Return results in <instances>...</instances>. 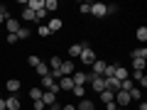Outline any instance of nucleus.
I'll return each mask as SVG.
<instances>
[{
  "instance_id": "39448f33",
  "label": "nucleus",
  "mask_w": 147,
  "mask_h": 110,
  "mask_svg": "<svg viewBox=\"0 0 147 110\" xmlns=\"http://www.w3.org/2000/svg\"><path fill=\"white\" fill-rule=\"evenodd\" d=\"M91 15L93 17H105L108 12H105V5L103 3H91Z\"/></svg>"
},
{
  "instance_id": "20e7f679",
  "label": "nucleus",
  "mask_w": 147,
  "mask_h": 110,
  "mask_svg": "<svg viewBox=\"0 0 147 110\" xmlns=\"http://www.w3.org/2000/svg\"><path fill=\"white\" fill-rule=\"evenodd\" d=\"M105 66H108V64H105L103 59H96V61L91 64V73H93V76H103V71H105Z\"/></svg>"
},
{
  "instance_id": "79ce46f5",
  "label": "nucleus",
  "mask_w": 147,
  "mask_h": 110,
  "mask_svg": "<svg viewBox=\"0 0 147 110\" xmlns=\"http://www.w3.org/2000/svg\"><path fill=\"white\" fill-rule=\"evenodd\" d=\"M44 110H52V108H44Z\"/></svg>"
},
{
  "instance_id": "423d86ee",
  "label": "nucleus",
  "mask_w": 147,
  "mask_h": 110,
  "mask_svg": "<svg viewBox=\"0 0 147 110\" xmlns=\"http://www.w3.org/2000/svg\"><path fill=\"white\" fill-rule=\"evenodd\" d=\"M25 7L32 12H39V10H44V0H25Z\"/></svg>"
},
{
  "instance_id": "a878e982",
  "label": "nucleus",
  "mask_w": 147,
  "mask_h": 110,
  "mask_svg": "<svg viewBox=\"0 0 147 110\" xmlns=\"http://www.w3.org/2000/svg\"><path fill=\"white\" fill-rule=\"evenodd\" d=\"M7 20H10V12H7V7H0V25H5Z\"/></svg>"
},
{
  "instance_id": "393cba45",
  "label": "nucleus",
  "mask_w": 147,
  "mask_h": 110,
  "mask_svg": "<svg viewBox=\"0 0 147 110\" xmlns=\"http://www.w3.org/2000/svg\"><path fill=\"white\" fill-rule=\"evenodd\" d=\"M137 39H140V42H147V27H137Z\"/></svg>"
},
{
  "instance_id": "4c0bfd02",
  "label": "nucleus",
  "mask_w": 147,
  "mask_h": 110,
  "mask_svg": "<svg viewBox=\"0 0 147 110\" xmlns=\"http://www.w3.org/2000/svg\"><path fill=\"white\" fill-rule=\"evenodd\" d=\"M61 110H76V108H74V105H66V103H64V105H61Z\"/></svg>"
},
{
  "instance_id": "412c9836",
  "label": "nucleus",
  "mask_w": 147,
  "mask_h": 110,
  "mask_svg": "<svg viewBox=\"0 0 147 110\" xmlns=\"http://www.w3.org/2000/svg\"><path fill=\"white\" fill-rule=\"evenodd\" d=\"M100 100H103V103H113V98H115V93H110V91H100Z\"/></svg>"
},
{
  "instance_id": "2f4dec72",
  "label": "nucleus",
  "mask_w": 147,
  "mask_h": 110,
  "mask_svg": "<svg viewBox=\"0 0 147 110\" xmlns=\"http://www.w3.org/2000/svg\"><path fill=\"white\" fill-rule=\"evenodd\" d=\"M59 66H61V59H59V56H52V59H49V68H59Z\"/></svg>"
},
{
  "instance_id": "9d476101",
  "label": "nucleus",
  "mask_w": 147,
  "mask_h": 110,
  "mask_svg": "<svg viewBox=\"0 0 147 110\" xmlns=\"http://www.w3.org/2000/svg\"><path fill=\"white\" fill-rule=\"evenodd\" d=\"M105 91L118 93V91H120V81H118V78H105Z\"/></svg>"
},
{
  "instance_id": "cd10ccee",
  "label": "nucleus",
  "mask_w": 147,
  "mask_h": 110,
  "mask_svg": "<svg viewBox=\"0 0 147 110\" xmlns=\"http://www.w3.org/2000/svg\"><path fill=\"white\" fill-rule=\"evenodd\" d=\"M37 34H39V37H49L52 32H49V27H47V25H39V27H37Z\"/></svg>"
},
{
  "instance_id": "f257e3e1",
  "label": "nucleus",
  "mask_w": 147,
  "mask_h": 110,
  "mask_svg": "<svg viewBox=\"0 0 147 110\" xmlns=\"http://www.w3.org/2000/svg\"><path fill=\"white\" fill-rule=\"evenodd\" d=\"M79 59H81L84 66H91V64L96 61V54H93V49H91V47H84V49H81V54H79Z\"/></svg>"
},
{
  "instance_id": "aec40b11",
  "label": "nucleus",
  "mask_w": 147,
  "mask_h": 110,
  "mask_svg": "<svg viewBox=\"0 0 147 110\" xmlns=\"http://www.w3.org/2000/svg\"><path fill=\"white\" fill-rule=\"evenodd\" d=\"M44 10H47V12H57L59 10V3H57V0H47V3H44Z\"/></svg>"
},
{
  "instance_id": "dca6fc26",
  "label": "nucleus",
  "mask_w": 147,
  "mask_h": 110,
  "mask_svg": "<svg viewBox=\"0 0 147 110\" xmlns=\"http://www.w3.org/2000/svg\"><path fill=\"white\" fill-rule=\"evenodd\" d=\"M130 56H132V59H145V61H147V47H137V49H132Z\"/></svg>"
},
{
  "instance_id": "f704fd0d",
  "label": "nucleus",
  "mask_w": 147,
  "mask_h": 110,
  "mask_svg": "<svg viewBox=\"0 0 147 110\" xmlns=\"http://www.w3.org/2000/svg\"><path fill=\"white\" fill-rule=\"evenodd\" d=\"M44 108H47V105H44L42 100H34V110H44Z\"/></svg>"
},
{
  "instance_id": "7c9ffc66",
  "label": "nucleus",
  "mask_w": 147,
  "mask_h": 110,
  "mask_svg": "<svg viewBox=\"0 0 147 110\" xmlns=\"http://www.w3.org/2000/svg\"><path fill=\"white\" fill-rule=\"evenodd\" d=\"M22 17H25L27 22H32V20H34V12H32V10H27V7H22Z\"/></svg>"
},
{
  "instance_id": "6e6552de",
  "label": "nucleus",
  "mask_w": 147,
  "mask_h": 110,
  "mask_svg": "<svg viewBox=\"0 0 147 110\" xmlns=\"http://www.w3.org/2000/svg\"><path fill=\"white\" fill-rule=\"evenodd\" d=\"M59 71H61V78H64V76H71V73L76 71V66H74V61H61Z\"/></svg>"
},
{
  "instance_id": "e433bc0d",
  "label": "nucleus",
  "mask_w": 147,
  "mask_h": 110,
  "mask_svg": "<svg viewBox=\"0 0 147 110\" xmlns=\"http://www.w3.org/2000/svg\"><path fill=\"white\" fill-rule=\"evenodd\" d=\"M118 105H115V100H113V103H105V110H115Z\"/></svg>"
},
{
  "instance_id": "c9c22d12",
  "label": "nucleus",
  "mask_w": 147,
  "mask_h": 110,
  "mask_svg": "<svg viewBox=\"0 0 147 110\" xmlns=\"http://www.w3.org/2000/svg\"><path fill=\"white\" fill-rule=\"evenodd\" d=\"M17 42V34H7V44H15Z\"/></svg>"
},
{
  "instance_id": "b1692460",
  "label": "nucleus",
  "mask_w": 147,
  "mask_h": 110,
  "mask_svg": "<svg viewBox=\"0 0 147 110\" xmlns=\"http://www.w3.org/2000/svg\"><path fill=\"white\" fill-rule=\"evenodd\" d=\"M30 34L32 32L27 30V27H20V30H17V39H30Z\"/></svg>"
},
{
  "instance_id": "bb28decb",
  "label": "nucleus",
  "mask_w": 147,
  "mask_h": 110,
  "mask_svg": "<svg viewBox=\"0 0 147 110\" xmlns=\"http://www.w3.org/2000/svg\"><path fill=\"white\" fill-rule=\"evenodd\" d=\"M132 68L135 71H142L145 68V59H132Z\"/></svg>"
},
{
  "instance_id": "f03ea898",
  "label": "nucleus",
  "mask_w": 147,
  "mask_h": 110,
  "mask_svg": "<svg viewBox=\"0 0 147 110\" xmlns=\"http://www.w3.org/2000/svg\"><path fill=\"white\" fill-rule=\"evenodd\" d=\"M88 81H91V88L93 91H105V78L103 76H93V73H88Z\"/></svg>"
},
{
  "instance_id": "a211bd4d",
  "label": "nucleus",
  "mask_w": 147,
  "mask_h": 110,
  "mask_svg": "<svg viewBox=\"0 0 147 110\" xmlns=\"http://www.w3.org/2000/svg\"><path fill=\"white\" fill-rule=\"evenodd\" d=\"M113 78L125 81V78H127V68H125V66H118V64H115V76H113Z\"/></svg>"
},
{
  "instance_id": "f3484780",
  "label": "nucleus",
  "mask_w": 147,
  "mask_h": 110,
  "mask_svg": "<svg viewBox=\"0 0 147 110\" xmlns=\"http://www.w3.org/2000/svg\"><path fill=\"white\" fill-rule=\"evenodd\" d=\"M76 110H96V103L93 100H88V98H81V103H79V108Z\"/></svg>"
},
{
  "instance_id": "4be33fe9",
  "label": "nucleus",
  "mask_w": 147,
  "mask_h": 110,
  "mask_svg": "<svg viewBox=\"0 0 147 110\" xmlns=\"http://www.w3.org/2000/svg\"><path fill=\"white\" fill-rule=\"evenodd\" d=\"M37 73H39L42 78H44V76H49V66H47L44 61H39V66H37Z\"/></svg>"
},
{
  "instance_id": "c756f323",
  "label": "nucleus",
  "mask_w": 147,
  "mask_h": 110,
  "mask_svg": "<svg viewBox=\"0 0 147 110\" xmlns=\"http://www.w3.org/2000/svg\"><path fill=\"white\" fill-rule=\"evenodd\" d=\"M39 61H42V59H39V56H34V54H32V56H27V64H30V66H39Z\"/></svg>"
},
{
  "instance_id": "4468645a",
  "label": "nucleus",
  "mask_w": 147,
  "mask_h": 110,
  "mask_svg": "<svg viewBox=\"0 0 147 110\" xmlns=\"http://www.w3.org/2000/svg\"><path fill=\"white\" fill-rule=\"evenodd\" d=\"M5 30L10 32V34H17V30H20V22H17V20H12V17H10V20L5 22Z\"/></svg>"
},
{
  "instance_id": "c85d7f7f",
  "label": "nucleus",
  "mask_w": 147,
  "mask_h": 110,
  "mask_svg": "<svg viewBox=\"0 0 147 110\" xmlns=\"http://www.w3.org/2000/svg\"><path fill=\"white\" fill-rule=\"evenodd\" d=\"M30 98L32 100H42V88H32L30 91Z\"/></svg>"
},
{
  "instance_id": "2eb2a0df",
  "label": "nucleus",
  "mask_w": 147,
  "mask_h": 110,
  "mask_svg": "<svg viewBox=\"0 0 147 110\" xmlns=\"http://www.w3.org/2000/svg\"><path fill=\"white\" fill-rule=\"evenodd\" d=\"M47 27H49V32H59V30L64 27V22L59 20V17H54V20H49V22H47Z\"/></svg>"
},
{
  "instance_id": "6ab92c4d",
  "label": "nucleus",
  "mask_w": 147,
  "mask_h": 110,
  "mask_svg": "<svg viewBox=\"0 0 147 110\" xmlns=\"http://www.w3.org/2000/svg\"><path fill=\"white\" fill-rule=\"evenodd\" d=\"M84 47H88V44H71V47H69V56H79Z\"/></svg>"
},
{
  "instance_id": "f8f14e48",
  "label": "nucleus",
  "mask_w": 147,
  "mask_h": 110,
  "mask_svg": "<svg viewBox=\"0 0 147 110\" xmlns=\"http://www.w3.org/2000/svg\"><path fill=\"white\" fill-rule=\"evenodd\" d=\"M42 103L47 105V108H49V105H54V103H57V93H49V91H42Z\"/></svg>"
},
{
  "instance_id": "473e14b6",
  "label": "nucleus",
  "mask_w": 147,
  "mask_h": 110,
  "mask_svg": "<svg viewBox=\"0 0 147 110\" xmlns=\"http://www.w3.org/2000/svg\"><path fill=\"white\" fill-rule=\"evenodd\" d=\"M79 10L84 12V15H91V3H81V5H79Z\"/></svg>"
},
{
  "instance_id": "9b49d317",
  "label": "nucleus",
  "mask_w": 147,
  "mask_h": 110,
  "mask_svg": "<svg viewBox=\"0 0 147 110\" xmlns=\"http://www.w3.org/2000/svg\"><path fill=\"white\" fill-rule=\"evenodd\" d=\"M57 83H59V91H71V88H74V81H71V76H64V78H59Z\"/></svg>"
},
{
  "instance_id": "1a4fd4ad",
  "label": "nucleus",
  "mask_w": 147,
  "mask_h": 110,
  "mask_svg": "<svg viewBox=\"0 0 147 110\" xmlns=\"http://www.w3.org/2000/svg\"><path fill=\"white\" fill-rule=\"evenodd\" d=\"M20 98L17 95H10V98H5V110H20Z\"/></svg>"
},
{
  "instance_id": "58836bf2",
  "label": "nucleus",
  "mask_w": 147,
  "mask_h": 110,
  "mask_svg": "<svg viewBox=\"0 0 147 110\" xmlns=\"http://www.w3.org/2000/svg\"><path fill=\"white\" fill-rule=\"evenodd\" d=\"M137 110H147V103H140V105H137Z\"/></svg>"
},
{
  "instance_id": "37998d69",
  "label": "nucleus",
  "mask_w": 147,
  "mask_h": 110,
  "mask_svg": "<svg viewBox=\"0 0 147 110\" xmlns=\"http://www.w3.org/2000/svg\"><path fill=\"white\" fill-rule=\"evenodd\" d=\"M0 7H3V5H0Z\"/></svg>"
},
{
  "instance_id": "5701e85b",
  "label": "nucleus",
  "mask_w": 147,
  "mask_h": 110,
  "mask_svg": "<svg viewBox=\"0 0 147 110\" xmlns=\"http://www.w3.org/2000/svg\"><path fill=\"white\" fill-rule=\"evenodd\" d=\"M71 93L76 95V98H84V93H86V86H74V88H71Z\"/></svg>"
},
{
  "instance_id": "0eeeda50",
  "label": "nucleus",
  "mask_w": 147,
  "mask_h": 110,
  "mask_svg": "<svg viewBox=\"0 0 147 110\" xmlns=\"http://www.w3.org/2000/svg\"><path fill=\"white\" fill-rule=\"evenodd\" d=\"M71 81H74V86H84L86 81H88V73H84V71H74V73H71Z\"/></svg>"
},
{
  "instance_id": "72a5a7b5",
  "label": "nucleus",
  "mask_w": 147,
  "mask_h": 110,
  "mask_svg": "<svg viewBox=\"0 0 147 110\" xmlns=\"http://www.w3.org/2000/svg\"><path fill=\"white\" fill-rule=\"evenodd\" d=\"M140 98H142L140 88H132V91H130V100H140Z\"/></svg>"
},
{
  "instance_id": "a19ab883",
  "label": "nucleus",
  "mask_w": 147,
  "mask_h": 110,
  "mask_svg": "<svg viewBox=\"0 0 147 110\" xmlns=\"http://www.w3.org/2000/svg\"><path fill=\"white\" fill-rule=\"evenodd\" d=\"M115 110H125V108H115Z\"/></svg>"
},
{
  "instance_id": "ea45409f",
  "label": "nucleus",
  "mask_w": 147,
  "mask_h": 110,
  "mask_svg": "<svg viewBox=\"0 0 147 110\" xmlns=\"http://www.w3.org/2000/svg\"><path fill=\"white\" fill-rule=\"evenodd\" d=\"M0 110H5V100L3 98H0Z\"/></svg>"
},
{
  "instance_id": "7ed1b4c3",
  "label": "nucleus",
  "mask_w": 147,
  "mask_h": 110,
  "mask_svg": "<svg viewBox=\"0 0 147 110\" xmlns=\"http://www.w3.org/2000/svg\"><path fill=\"white\" fill-rule=\"evenodd\" d=\"M42 91H49V93H59V83L52 78V76H44V78H42Z\"/></svg>"
},
{
  "instance_id": "ddd939ff",
  "label": "nucleus",
  "mask_w": 147,
  "mask_h": 110,
  "mask_svg": "<svg viewBox=\"0 0 147 110\" xmlns=\"http://www.w3.org/2000/svg\"><path fill=\"white\" fill-rule=\"evenodd\" d=\"M5 88H7V91H10V93H12V95H15V93H17V91H20V88H22V83H20V81H17V78H10V81H7V83H5Z\"/></svg>"
}]
</instances>
